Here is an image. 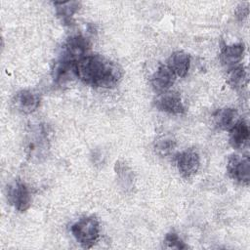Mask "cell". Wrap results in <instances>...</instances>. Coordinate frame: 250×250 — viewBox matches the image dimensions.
Listing matches in <instances>:
<instances>
[{"label":"cell","instance_id":"cell-9","mask_svg":"<svg viewBox=\"0 0 250 250\" xmlns=\"http://www.w3.org/2000/svg\"><path fill=\"white\" fill-rule=\"evenodd\" d=\"M40 96L33 90L23 89L19 91L13 100L17 110L24 114L34 112L40 105Z\"/></svg>","mask_w":250,"mask_h":250},{"label":"cell","instance_id":"cell-16","mask_svg":"<svg viewBox=\"0 0 250 250\" xmlns=\"http://www.w3.org/2000/svg\"><path fill=\"white\" fill-rule=\"evenodd\" d=\"M213 118L215 125L219 129L225 131H229L234 126V124L239 120L236 109L230 107H224L218 109L214 113Z\"/></svg>","mask_w":250,"mask_h":250},{"label":"cell","instance_id":"cell-19","mask_svg":"<svg viewBox=\"0 0 250 250\" xmlns=\"http://www.w3.org/2000/svg\"><path fill=\"white\" fill-rule=\"evenodd\" d=\"M177 146V142L172 136H161L154 142V150L159 156H167L171 154Z\"/></svg>","mask_w":250,"mask_h":250},{"label":"cell","instance_id":"cell-3","mask_svg":"<svg viewBox=\"0 0 250 250\" xmlns=\"http://www.w3.org/2000/svg\"><path fill=\"white\" fill-rule=\"evenodd\" d=\"M75 240L84 248H91L100 237V223L94 216H86L70 227Z\"/></svg>","mask_w":250,"mask_h":250},{"label":"cell","instance_id":"cell-8","mask_svg":"<svg viewBox=\"0 0 250 250\" xmlns=\"http://www.w3.org/2000/svg\"><path fill=\"white\" fill-rule=\"evenodd\" d=\"M158 110L169 114L179 115L186 112V106L181 99V96L175 92L161 93L154 102Z\"/></svg>","mask_w":250,"mask_h":250},{"label":"cell","instance_id":"cell-13","mask_svg":"<svg viewBox=\"0 0 250 250\" xmlns=\"http://www.w3.org/2000/svg\"><path fill=\"white\" fill-rule=\"evenodd\" d=\"M244 45L242 43H235L231 45H225L220 52L221 62L230 68L239 64L244 55Z\"/></svg>","mask_w":250,"mask_h":250},{"label":"cell","instance_id":"cell-1","mask_svg":"<svg viewBox=\"0 0 250 250\" xmlns=\"http://www.w3.org/2000/svg\"><path fill=\"white\" fill-rule=\"evenodd\" d=\"M77 78L95 88H112L122 77L121 67L101 55H87L76 63Z\"/></svg>","mask_w":250,"mask_h":250},{"label":"cell","instance_id":"cell-2","mask_svg":"<svg viewBox=\"0 0 250 250\" xmlns=\"http://www.w3.org/2000/svg\"><path fill=\"white\" fill-rule=\"evenodd\" d=\"M50 147V130L46 124L32 126L25 138V153L30 159L46 157Z\"/></svg>","mask_w":250,"mask_h":250},{"label":"cell","instance_id":"cell-6","mask_svg":"<svg viewBox=\"0 0 250 250\" xmlns=\"http://www.w3.org/2000/svg\"><path fill=\"white\" fill-rule=\"evenodd\" d=\"M227 171L235 182L248 186L250 182V161L248 156L231 154L228 158Z\"/></svg>","mask_w":250,"mask_h":250},{"label":"cell","instance_id":"cell-5","mask_svg":"<svg viewBox=\"0 0 250 250\" xmlns=\"http://www.w3.org/2000/svg\"><path fill=\"white\" fill-rule=\"evenodd\" d=\"M90 47V41L85 36L81 34L70 36L62 45L60 58L73 62H78L88 55Z\"/></svg>","mask_w":250,"mask_h":250},{"label":"cell","instance_id":"cell-17","mask_svg":"<svg viewBox=\"0 0 250 250\" xmlns=\"http://www.w3.org/2000/svg\"><path fill=\"white\" fill-rule=\"evenodd\" d=\"M247 81V72L242 64H237L229 68L228 83L235 90H240Z\"/></svg>","mask_w":250,"mask_h":250},{"label":"cell","instance_id":"cell-15","mask_svg":"<svg viewBox=\"0 0 250 250\" xmlns=\"http://www.w3.org/2000/svg\"><path fill=\"white\" fill-rule=\"evenodd\" d=\"M56 15L62 24L69 25L72 22L74 15L80 10L81 3L78 1L54 2Z\"/></svg>","mask_w":250,"mask_h":250},{"label":"cell","instance_id":"cell-14","mask_svg":"<svg viewBox=\"0 0 250 250\" xmlns=\"http://www.w3.org/2000/svg\"><path fill=\"white\" fill-rule=\"evenodd\" d=\"M250 131L246 121L239 119L229 130V144L235 149L243 148L249 141Z\"/></svg>","mask_w":250,"mask_h":250},{"label":"cell","instance_id":"cell-4","mask_svg":"<svg viewBox=\"0 0 250 250\" xmlns=\"http://www.w3.org/2000/svg\"><path fill=\"white\" fill-rule=\"evenodd\" d=\"M7 199L19 212H25L31 205V193L29 188L21 180H15L7 186Z\"/></svg>","mask_w":250,"mask_h":250},{"label":"cell","instance_id":"cell-12","mask_svg":"<svg viewBox=\"0 0 250 250\" xmlns=\"http://www.w3.org/2000/svg\"><path fill=\"white\" fill-rule=\"evenodd\" d=\"M167 66L176 76L185 77L190 67V56L184 51H175L168 58Z\"/></svg>","mask_w":250,"mask_h":250},{"label":"cell","instance_id":"cell-18","mask_svg":"<svg viewBox=\"0 0 250 250\" xmlns=\"http://www.w3.org/2000/svg\"><path fill=\"white\" fill-rule=\"evenodd\" d=\"M115 173L117 175L120 186L125 189H132L134 187V174L133 171L123 162L117 161L115 163Z\"/></svg>","mask_w":250,"mask_h":250},{"label":"cell","instance_id":"cell-11","mask_svg":"<svg viewBox=\"0 0 250 250\" xmlns=\"http://www.w3.org/2000/svg\"><path fill=\"white\" fill-rule=\"evenodd\" d=\"M176 75L164 64H160L150 77V85L155 92H167L175 83Z\"/></svg>","mask_w":250,"mask_h":250},{"label":"cell","instance_id":"cell-10","mask_svg":"<svg viewBox=\"0 0 250 250\" xmlns=\"http://www.w3.org/2000/svg\"><path fill=\"white\" fill-rule=\"evenodd\" d=\"M76 63L67 60L59 58L52 68V78L57 84H65L73 78H77Z\"/></svg>","mask_w":250,"mask_h":250},{"label":"cell","instance_id":"cell-7","mask_svg":"<svg viewBox=\"0 0 250 250\" xmlns=\"http://www.w3.org/2000/svg\"><path fill=\"white\" fill-rule=\"evenodd\" d=\"M175 160L180 175L185 179L193 177L200 167V156L193 148H188L179 152Z\"/></svg>","mask_w":250,"mask_h":250},{"label":"cell","instance_id":"cell-20","mask_svg":"<svg viewBox=\"0 0 250 250\" xmlns=\"http://www.w3.org/2000/svg\"><path fill=\"white\" fill-rule=\"evenodd\" d=\"M163 244L165 248H170V249H187L188 246L183 241V239L179 236L178 233L174 231L168 232L163 240Z\"/></svg>","mask_w":250,"mask_h":250}]
</instances>
